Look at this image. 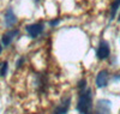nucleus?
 I'll return each mask as SVG.
<instances>
[{
  "mask_svg": "<svg viewBox=\"0 0 120 114\" xmlns=\"http://www.w3.org/2000/svg\"><path fill=\"white\" fill-rule=\"evenodd\" d=\"M119 7H120V0H114L111 5V20L115 18V15H116V11Z\"/></svg>",
  "mask_w": 120,
  "mask_h": 114,
  "instance_id": "nucleus-9",
  "label": "nucleus"
},
{
  "mask_svg": "<svg viewBox=\"0 0 120 114\" xmlns=\"http://www.w3.org/2000/svg\"><path fill=\"white\" fill-rule=\"evenodd\" d=\"M118 19H119V20H120V15H119V18H118Z\"/></svg>",
  "mask_w": 120,
  "mask_h": 114,
  "instance_id": "nucleus-18",
  "label": "nucleus"
},
{
  "mask_svg": "<svg viewBox=\"0 0 120 114\" xmlns=\"http://www.w3.org/2000/svg\"><path fill=\"white\" fill-rule=\"evenodd\" d=\"M1 50H3V47H1V45H0V53H1Z\"/></svg>",
  "mask_w": 120,
  "mask_h": 114,
  "instance_id": "nucleus-16",
  "label": "nucleus"
},
{
  "mask_svg": "<svg viewBox=\"0 0 120 114\" xmlns=\"http://www.w3.org/2000/svg\"><path fill=\"white\" fill-rule=\"evenodd\" d=\"M93 107V91L90 89L84 90L81 92V96L77 102V110L82 114H86L90 112Z\"/></svg>",
  "mask_w": 120,
  "mask_h": 114,
  "instance_id": "nucleus-1",
  "label": "nucleus"
},
{
  "mask_svg": "<svg viewBox=\"0 0 120 114\" xmlns=\"http://www.w3.org/2000/svg\"><path fill=\"white\" fill-rule=\"evenodd\" d=\"M108 72L106 70H102V71H100L98 73H97V77H96V85L98 88H105L107 87L108 84Z\"/></svg>",
  "mask_w": 120,
  "mask_h": 114,
  "instance_id": "nucleus-4",
  "label": "nucleus"
},
{
  "mask_svg": "<svg viewBox=\"0 0 120 114\" xmlns=\"http://www.w3.org/2000/svg\"><path fill=\"white\" fill-rule=\"evenodd\" d=\"M26 31L29 34V36L31 38H35L37 37L38 35H41L43 29H45V25L42 23H36V24H30V25H26Z\"/></svg>",
  "mask_w": 120,
  "mask_h": 114,
  "instance_id": "nucleus-3",
  "label": "nucleus"
},
{
  "mask_svg": "<svg viewBox=\"0 0 120 114\" xmlns=\"http://www.w3.org/2000/svg\"><path fill=\"white\" fill-rule=\"evenodd\" d=\"M86 114H107V113H103V112H100V110H96V112H89Z\"/></svg>",
  "mask_w": 120,
  "mask_h": 114,
  "instance_id": "nucleus-13",
  "label": "nucleus"
},
{
  "mask_svg": "<svg viewBox=\"0 0 120 114\" xmlns=\"http://www.w3.org/2000/svg\"><path fill=\"white\" fill-rule=\"evenodd\" d=\"M17 35H18V30H17V29H16V30H10V31L5 33V34L3 35V37H1L3 46H5V47L10 46V43L12 42L13 38H15Z\"/></svg>",
  "mask_w": 120,
  "mask_h": 114,
  "instance_id": "nucleus-6",
  "label": "nucleus"
},
{
  "mask_svg": "<svg viewBox=\"0 0 120 114\" xmlns=\"http://www.w3.org/2000/svg\"><path fill=\"white\" fill-rule=\"evenodd\" d=\"M40 1V0H35V3H38Z\"/></svg>",
  "mask_w": 120,
  "mask_h": 114,
  "instance_id": "nucleus-17",
  "label": "nucleus"
},
{
  "mask_svg": "<svg viewBox=\"0 0 120 114\" xmlns=\"http://www.w3.org/2000/svg\"><path fill=\"white\" fill-rule=\"evenodd\" d=\"M23 61H24V59H23V58L19 59V60H18V63H17V67H21V65L23 64Z\"/></svg>",
  "mask_w": 120,
  "mask_h": 114,
  "instance_id": "nucleus-14",
  "label": "nucleus"
},
{
  "mask_svg": "<svg viewBox=\"0 0 120 114\" xmlns=\"http://www.w3.org/2000/svg\"><path fill=\"white\" fill-rule=\"evenodd\" d=\"M70 103H71V97L64 99L63 102L56 106V108L54 109L53 114H66L67 110H68V108H70Z\"/></svg>",
  "mask_w": 120,
  "mask_h": 114,
  "instance_id": "nucleus-5",
  "label": "nucleus"
},
{
  "mask_svg": "<svg viewBox=\"0 0 120 114\" xmlns=\"http://www.w3.org/2000/svg\"><path fill=\"white\" fill-rule=\"evenodd\" d=\"M16 23H17V16L12 11V8H8L5 13V24L6 27L10 28V27H13Z\"/></svg>",
  "mask_w": 120,
  "mask_h": 114,
  "instance_id": "nucleus-7",
  "label": "nucleus"
},
{
  "mask_svg": "<svg viewBox=\"0 0 120 114\" xmlns=\"http://www.w3.org/2000/svg\"><path fill=\"white\" fill-rule=\"evenodd\" d=\"M109 54H111V49H109V45L107 41L102 40L101 42H100L98 45V48L96 50V57L100 59V60H105L109 57Z\"/></svg>",
  "mask_w": 120,
  "mask_h": 114,
  "instance_id": "nucleus-2",
  "label": "nucleus"
},
{
  "mask_svg": "<svg viewBox=\"0 0 120 114\" xmlns=\"http://www.w3.org/2000/svg\"><path fill=\"white\" fill-rule=\"evenodd\" d=\"M7 67H8L7 61H4V63L1 64V67H0V76H1V77H5V76H6V73H7Z\"/></svg>",
  "mask_w": 120,
  "mask_h": 114,
  "instance_id": "nucleus-10",
  "label": "nucleus"
},
{
  "mask_svg": "<svg viewBox=\"0 0 120 114\" xmlns=\"http://www.w3.org/2000/svg\"><path fill=\"white\" fill-rule=\"evenodd\" d=\"M111 107H112V103L109 100H98L97 101V110H100V112L108 114L111 112Z\"/></svg>",
  "mask_w": 120,
  "mask_h": 114,
  "instance_id": "nucleus-8",
  "label": "nucleus"
},
{
  "mask_svg": "<svg viewBox=\"0 0 120 114\" xmlns=\"http://www.w3.org/2000/svg\"><path fill=\"white\" fill-rule=\"evenodd\" d=\"M85 84H86V80L85 79H82L81 82L78 83V89H79V91H81V92H83L85 90Z\"/></svg>",
  "mask_w": 120,
  "mask_h": 114,
  "instance_id": "nucleus-11",
  "label": "nucleus"
},
{
  "mask_svg": "<svg viewBox=\"0 0 120 114\" xmlns=\"http://www.w3.org/2000/svg\"><path fill=\"white\" fill-rule=\"evenodd\" d=\"M60 22H61L60 19H53V20H51V22H49V25H51V27H56Z\"/></svg>",
  "mask_w": 120,
  "mask_h": 114,
  "instance_id": "nucleus-12",
  "label": "nucleus"
},
{
  "mask_svg": "<svg viewBox=\"0 0 120 114\" xmlns=\"http://www.w3.org/2000/svg\"><path fill=\"white\" fill-rule=\"evenodd\" d=\"M114 79H120V75H118V76H115V77H114Z\"/></svg>",
  "mask_w": 120,
  "mask_h": 114,
  "instance_id": "nucleus-15",
  "label": "nucleus"
}]
</instances>
